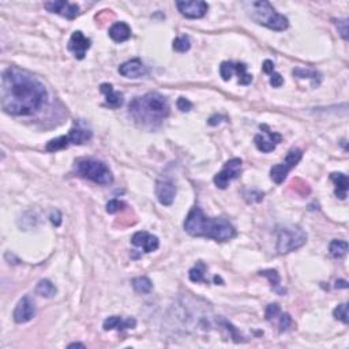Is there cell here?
I'll return each mask as SVG.
<instances>
[{
    "label": "cell",
    "instance_id": "2",
    "mask_svg": "<svg viewBox=\"0 0 349 349\" xmlns=\"http://www.w3.org/2000/svg\"><path fill=\"white\" fill-rule=\"evenodd\" d=\"M184 229L194 237H207L215 242H228L236 236V229L223 217H207L201 207H193L186 217Z\"/></svg>",
    "mask_w": 349,
    "mask_h": 349
},
{
    "label": "cell",
    "instance_id": "9",
    "mask_svg": "<svg viewBox=\"0 0 349 349\" xmlns=\"http://www.w3.org/2000/svg\"><path fill=\"white\" fill-rule=\"evenodd\" d=\"M178 10L180 14L190 19H199L203 18L209 10V6L206 2L202 0H194V2H186V0H179L176 2Z\"/></svg>",
    "mask_w": 349,
    "mask_h": 349
},
{
    "label": "cell",
    "instance_id": "32",
    "mask_svg": "<svg viewBox=\"0 0 349 349\" xmlns=\"http://www.w3.org/2000/svg\"><path fill=\"white\" fill-rule=\"evenodd\" d=\"M333 315L334 318L341 321L345 325H348V304L346 303H342V304L337 306L334 311H333Z\"/></svg>",
    "mask_w": 349,
    "mask_h": 349
},
{
    "label": "cell",
    "instance_id": "7",
    "mask_svg": "<svg viewBox=\"0 0 349 349\" xmlns=\"http://www.w3.org/2000/svg\"><path fill=\"white\" fill-rule=\"evenodd\" d=\"M301 157H303V152H301L300 149H291V150L288 152L287 157H285V161L272 166V169H270V178H272V180H273L274 183L281 184L282 182L285 180V178H287V174L289 173V170L293 169V168L299 164Z\"/></svg>",
    "mask_w": 349,
    "mask_h": 349
},
{
    "label": "cell",
    "instance_id": "30",
    "mask_svg": "<svg viewBox=\"0 0 349 349\" xmlns=\"http://www.w3.org/2000/svg\"><path fill=\"white\" fill-rule=\"evenodd\" d=\"M191 48V41H190V37L188 36H180L176 37L173 40V50L176 52H187L188 50Z\"/></svg>",
    "mask_w": 349,
    "mask_h": 349
},
{
    "label": "cell",
    "instance_id": "28",
    "mask_svg": "<svg viewBox=\"0 0 349 349\" xmlns=\"http://www.w3.org/2000/svg\"><path fill=\"white\" fill-rule=\"evenodd\" d=\"M235 72L239 76L240 85H250L252 81V75L247 72V66L244 63H235Z\"/></svg>",
    "mask_w": 349,
    "mask_h": 349
},
{
    "label": "cell",
    "instance_id": "18",
    "mask_svg": "<svg viewBox=\"0 0 349 349\" xmlns=\"http://www.w3.org/2000/svg\"><path fill=\"white\" fill-rule=\"evenodd\" d=\"M92 137H93V131L85 128L82 125H74L67 134L70 145H83L88 141H90Z\"/></svg>",
    "mask_w": 349,
    "mask_h": 349
},
{
    "label": "cell",
    "instance_id": "13",
    "mask_svg": "<svg viewBox=\"0 0 349 349\" xmlns=\"http://www.w3.org/2000/svg\"><path fill=\"white\" fill-rule=\"evenodd\" d=\"M90 45H92V41L88 37L83 36L82 31L76 30L72 33L71 38L68 41V51L72 52L75 59L82 60V59L85 58V55L90 48Z\"/></svg>",
    "mask_w": 349,
    "mask_h": 349
},
{
    "label": "cell",
    "instance_id": "6",
    "mask_svg": "<svg viewBox=\"0 0 349 349\" xmlns=\"http://www.w3.org/2000/svg\"><path fill=\"white\" fill-rule=\"evenodd\" d=\"M307 242V235L299 227H285L280 229L277 237V251L280 254H288L303 247Z\"/></svg>",
    "mask_w": 349,
    "mask_h": 349
},
{
    "label": "cell",
    "instance_id": "27",
    "mask_svg": "<svg viewBox=\"0 0 349 349\" xmlns=\"http://www.w3.org/2000/svg\"><path fill=\"white\" fill-rule=\"evenodd\" d=\"M70 146V141H68L67 135H63V137H59V138H55L52 141H50L45 149L48 152L54 153L58 152V150H62V149H67Z\"/></svg>",
    "mask_w": 349,
    "mask_h": 349
},
{
    "label": "cell",
    "instance_id": "17",
    "mask_svg": "<svg viewBox=\"0 0 349 349\" xmlns=\"http://www.w3.org/2000/svg\"><path fill=\"white\" fill-rule=\"evenodd\" d=\"M137 326V321L134 318L123 319L121 317H109L104 321V330H125L134 329Z\"/></svg>",
    "mask_w": 349,
    "mask_h": 349
},
{
    "label": "cell",
    "instance_id": "44",
    "mask_svg": "<svg viewBox=\"0 0 349 349\" xmlns=\"http://www.w3.org/2000/svg\"><path fill=\"white\" fill-rule=\"evenodd\" d=\"M75 346H79V348H85V345L81 344V342H72V344L68 345V348H75Z\"/></svg>",
    "mask_w": 349,
    "mask_h": 349
},
{
    "label": "cell",
    "instance_id": "19",
    "mask_svg": "<svg viewBox=\"0 0 349 349\" xmlns=\"http://www.w3.org/2000/svg\"><path fill=\"white\" fill-rule=\"evenodd\" d=\"M100 92L105 96V103L111 108H119L123 104V94L113 89L111 83H103L100 86Z\"/></svg>",
    "mask_w": 349,
    "mask_h": 349
},
{
    "label": "cell",
    "instance_id": "33",
    "mask_svg": "<svg viewBox=\"0 0 349 349\" xmlns=\"http://www.w3.org/2000/svg\"><path fill=\"white\" fill-rule=\"evenodd\" d=\"M280 314H281L280 306H278L277 303H272V304H269L268 307H266V311H265V318H266V321H272V319L276 318V317L280 315Z\"/></svg>",
    "mask_w": 349,
    "mask_h": 349
},
{
    "label": "cell",
    "instance_id": "43",
    "mask_svg": "<svg viewBox=\"0 0 349 349\" xmlns=\"http://www.w3.org/2000/svg\"><path fill=\"white\" fill-rule=\"evenodd\" d=\"M336 288H348V282L345 281V280H338V281L336 282Z\"/></svg>",
    "mask_w": 349,
    "mask_h": 349
},
{
    "label": "cell",
    "instance_id": "31",
    "mask_svg": "<svg viewBox=\"0 0 349 349\" xmlns=\"http://www.w3.org/2000/svg\"><path fill=\"white\" fill-rule=\"evenodd\" d=\"M235 74V63L232 62H224L221 63L220 66V75L224 81H229L232 75Z\"/></svg>",
    "mask_w": 349,
    "mask_h": 349
},
{
    "label": "cell",
    "instance_id": "26",
    "mask_svg": "<svg viewBox=\"0 0 349 349\" xmlns=\"http://www.w3.org/2000/svg\"><path fill=\"white\" fill-rule=\"evenodd\" d=\"M133 288L138 293L145 295V293H149L153 289V282L148 277H144V276L142 277H135L133 280Z\"/></svg>",
    "mask_w": 349,
    "mask_h": 349
},
{
    "label": "cell",
    "instance_id": "41",
    "mask_svg": "<svg viewBox=\"0 0 349 349\" xmlns=\"http://www.w3.org/2000/svg\"><path fill=\"white\" fill-rule=\"evenodd\" d=\"M262 71L265 72V74H273L274 72V64L272 60H265L264 62V66H262Z\"/></svg>",
    "mask_w": 349,
    "mask_h": 349
},
{
    "label": "cell",
    "instance_id": "5",
    "mask_svg": "<svg viewBox=\"0 0 349 349\" xmlns=\"http://www.w3.org/2000/svg\"><path fill=\"white\" fill-rule=\"evenodd\" d=\"M74 169L78 176L100 186H108L113 182V174L107 164L96 158H78Z\"/></svg>",
    "mask_w": 349,
    "mask_h": 349
},
{
    "label": "cell",
    "instance_id": "37",
    "mask_svg": "<svg viewBox=\"0 0 349 349\" xmlns=\"http://www.w3.org/2000/svg\"><path fill=\"white\" fill-rule=\"evenodd\" d=\"M278 326H280V331H281V333L289 330V329H291V326H292L291 315H289L288 313L281 314V318H280V323H278Z\"/></svg>",
    "mask_w": 349,
    "mask_h": 349
},
{
    "label": "cell",
    "instance_id": "42",
    "mask_svg": "<svg viewBox=\"0 0 349 349\" xmlns=\"http://www.w3.org/2000/svg\"><path fill=\"white\" fill-rule=\"evenodd\" d=\"M223 120H227V117L225 116H221V115H214V116H211L210 119H209V124L210 125H215L219 124V123H221Z\"/></svg>",
    "mask_w": 349,
    "mask_h": 349
},
{
    "label": "cell",
    "instance_id": "10",
    "mask_svg": "<svg viewBox=\"0 0 349 349\" xmlns=\"http://www.w3.org/2000/svg\"><path fill=\"white\" fill-rule=\"evenodd\" d=\"M260 128L265 130L264 134H256L255 138H254L256 149L262 153L273 152L274 149H276V146L282 141L281 134L269 130L268 125H262Z\"/></svg>",
    "mask_w": 349,
    "mask_h": 349
},
{
    "label": "cell",
    "instance_id": "29",
    "mask_svg": "<svg viewBox=\"0 0 349 349\" xmlns=\"http://www.w3.org/2000/svg\"><path fill=\"white\" fill-rule=\"evenodd\" d=\"M205 272H206V266L202 262H199V264L195 266V268H193L191 270H190V273H188V277H190V280L193 282H206L205 280Z\"/></svg>",
    "mask_w": 349,
    "mask_h": 349
},
{
    "label": "cell",
    "instance_id": "21",
    "mask_svg": "<svg viewBox=\"0 0 349 349\" xmlns=\"http://www.w3.org/2000/svg\"><path fill=\"white\" fill-rule=\"evenodd\" d=\"M330 179L333 183L336 184V195L340 199H345L346 198V193H348V178L344 173H331Z\"/></svg>",
    "mask_w": 349,
    "mask_h": 349
},
{
    "label": "cell",
    "instance_id": "14",
    "mask_svg": "<svg viewBox=\"0 0 349 349\" xmlns=\"http://www.w3.org/2000/svg\"><path fill=\"white\" fill-rule=\"evenodd\" d=\"M156 195L161 205L170 206L176 197V186L172 180H158L156 183Z\"/></svg>",
    "mask_w": 349,
    "mask_h": 349
},
{
    "label": "cell",
    "instance_id": "11",
    "mask_svg": "<svg viewBox=\"0 0 349 349\" xmlns=\"http://www.w3.org/2000/svg\"><path fill=\"white\" fill-rule=\"evenodd\" d=\"M44 7L50 13L52 14H59L62 15L63 18L66 19H75L78 15H79V7L74 3H68V2H64V0H54V2H47L44 3Z\"/></svg>",
    "mask_w": 349,
    "mask_h": 349
},
{
    "label": "cell",
    "instance_id": "22",
    "mask_svg": "<svg viewBox=\"0 0 349 349\" xmlns=\"http://www.w3.org/2000/svg\"><path fill=\"white\" fill-rule=\"evenodd\" d=\"M259 274L268 278L269 282H270V287H272V289H273L274 292H277L278 295H284V293H285V289L281 288V284H280L281 280H280V274H278L277 270H274V269L260 270Z\"/></svg>",
    "mask_w": 349,
    "mask_h": 349
},
{
    "label": "cell",
    "instance_id": "45",
    "mask_svg": "<svg viewBox=\"0 0 349 349\" xmlns=\"http://www.w3.org/2000/svg\"><path fill=\"white\" fill-rule=\"evenodd\" d=\"M214 281L217 282V284H219V282H220V284H223V280H221V278H220V277H217V276H215V277H214Z\"/></svg>",
    "mask_w": 349,
    "mask_h": 349
},
{
    "label": "cell",
    "instance_id": "39",
    "mask_svg": "<svg viewBox=\"0 0 349 349\" xmlns=\"http://www.w3.org/2000/svg\"><path fill=\"white\" fill-rule=\"evenodd\" d=\"M282 83H284V78L278 72L274 71L273 74H270V85L273 88H281Z\"/></svg>",
    "mask_w": 349,
    "mask_h": 349
},
{
    "label": "cell",
    "instance_id": "34",
    "mask_svg": "<svg viewBox=\"0 0 349 349\" xmlns=\"http://www.w3.org/2000/svg\"><path fill=\"white\" fill-rule=\"evenodd\" d=\"M125 207L124 202L119 201V199H112L107 203V213L109 214H113V213H117V211L123 210Z\"/></svg>",
    "mask_w": 349,
    "mask_h": 349
},
{
    "label": "cell",
    "instance_id": "25",
    "mask_svg": "<svg viewBox=\"0 0 349 349\" xmlns=\"http://www.w3.org/2000/svg\"><path fill=\"white\" fill-rule=\"evenodd\" d=\"M329 251L333 258H342L348 252V243L345 240H333L329 246Z\"/></svg>",
    "mask_w": 349,
    "mask_h": 349
},
{
    "label": "cell",
    "instance_id": "12",
    "mask_svg": "<svg viewBox=\"0 0 349 349\" xmlns=\"http://www.w3.org/2000/svg\"><path fill=\"white\" fill-rule=\"evenodd\" d=\"M36 315V306L30 296H25L19 300L18 304L14 310V321L17 323H26L34 318Z\"/></svg>",
    "mask_w": 349,
    "mask_h": 349
},
{
    "label": "cell",
    "instance_id": "38",
    "mask_svg": "<svg viewBox=\"0 0 349 349\" xmlns=\"http://www.w3.org/2000/svg\"><path fill=\"white\" fill-rule=\"evenodd\" d=\"M176 105H178V108H179L182 112H188V111H191V108H193V103L188 101L187 99H184V97H179Z\"/></svg>",
    "mask_w": 349,
    "mask_h": 349
},
{
    "label": "cell",
    "instance_id": "23",
    "mask_svg": "<svg viewBox=\"0 0 349 349\" xmlns=\"http://www.w3.org/2000/svg\"><path fill=\"white\" fill-rule=\"evenodd\" d=\"M292 74H293L295 76H297V78H301V79H303V78L311 79V81H313L314 86H318L319 83H321V79H322L321 74H319L317 70H314V68L296 67V68H293Z\"/></svg>",
    "mask_w": 349,
    "mask_h": 349
},
{
    "label": "cell",
    "instance_id": "36",
    "mask_svg": "<svg viewBox=\"0 0 349 349\" xmlns=\"http://www.w3.org/2000/svg\"><path fill=\"white\" fill-rule=\"evenodd\" d=\"M244 198L247 202H260L264 199V193H260L258 190H247L244 191Z\"/></svg>",
    "mask_w": 349,
    "mask_h": 349
},
{
    "label": "cell",
    "instance_id": "3",
    "mask_svg": "<svg viewBox=\"0 0 349 349\" xmlns=\"http://www.w3.org/2000/svg\"><path fill=\"white\" fill-rule=\"evenodd\" d=\"M128 113L137 123L145 127H156L169 115V104L157 92L135 97L128 105Z\"/></svg>",
    "mask_w": 349,
    "mask_h": 349
},
{
    "label": "cell",
    "instance_id": "35",
    "mask_svg": "<svg viewBox=\"0 0 349 349\" xmlns=\"http://www.w3.org/2000/svg\"><path fill=\"white\" fill-rule=\"evenodd\" d=\"M338 33L344 40H348V19H334Z\"/></svg>",
    "mask_w": 349,
    "mask_h": 349
},
{
    "label": "cell",
    "instance_id": "4",
    "mask_svg": "<svg viewBox=\"0 0 349 349\" xmlns=\"http://www.w3.org/2000/svg\"><path fill=\"white\" fill-rule=\"evenodd\" d=\"M246 9L248 11L250 18L256 22L258 25L268 27L270 30L284 31L287 30L289 26L287 17H284L280 13L276 11L273 6L270 5L266 0L260 2H250L246 3Z\"/></svg>",
    "mask_w": 349,
    "mask_h": 349
},
{
    "label": "cell",
    "instance_id": "16",
    "mask_svg": "<svg viewBox=\"0 0 349 349\" xmlns=\"http://www.w3.org/2000/svg\"><path fill=\"white\" fill-rule=\"evenodd\" d=\"M131 243L137 247H141L145 252H153L160 247V240L158 237L154 235H150L149 232L141 231L133 235L131 237Z\"/></svg>",
    "mask_w": 349,
    "mask_h": 349
},
{
    "label": "cell",
    "instance_id": "8",
    "mask_svg": "<svg viewBox=\"0 0 349 349\" xmlns=\"http://www.w3.org/2000/svg\"><path fill=\"white\" fill-rule=\"evenodd\" d=\"M242 160L240 158H232L229 161L225 162L224 168L221 169V172L214 176V184L221 190L228 187V184L232 180L237 179L240 173H242Z\"/></svg>",
    "mask_w": 349,
    "mask_h": 349
},
{
    "label": "cell",
    "instance_id": "20",
    "mask_svg": "<svg viewBox=\"0 0 349 349\" xmlns=\"http://www.w3.org/2000/svg\"><path fill=\"white\" fill-rule=\"evenodd\" d=\"M109 37L115 42H124L131 37V27L125 22H116L109 27Z\"/></svg>",
    "mask_w": 349,
    "mask_h": 349
},
{
    "label": "cell",
    "instance_id": "15",
    "mask_svg": "<svg viewBox=\"0 0 349 349\" xmlns=\"http://www.w3.org/2000/svg\"><path fill=\"white\" fill-rule=\"evenodd\" d=\"M119 72L125 78L137 79V78H142V76L148 74V67L142 63V60L131 59L128 62H124L123 64H120Z\"/></svg>",
    "mask_w": 349,
    "mask_h": 349
},
{
    "label": "cell",
    "instance_id": "1",
    "mask_svg": "<svg viewBox=\"0 0 349 349\" xmlns=\"http://www.w3.org/2000/svg\"><path fill=\"white\" fill-rule=\"evenodd\" d=\"M45 86L29 72L7 68L2 75V107L11 116H30L47 101Z\"/></svg>",
    "mask_w": 349,
    "mask_h": 349
},
{
    "label": "cell",
    "instance_id": "24",
    "mask_svg": "<svg viewBox=\"0 0 349 349\" xmlns=\"http://www.w3.org/2000/svg\"><path fill=\"white\" fill-rule=\"evenodd\" d=\"M56 292H58V289H56V287H55L50 280H41V281L37 284L36 293L37 295L42 296V297H47V299L54 297V296L56 295Z\"/></svg>",
    "mask_w": 349,
    "mask_h": 349
},
{
    "label": "cell",
    "instance_id": "40",
    "mask_svg": "<svg viewBox=\"0 0 349 349\" xmlns=\"http://www.w3.org/2000/svg\"><path fill=\"white\" fill-rule=\"evenodd\" d=\"M51 223H52L55 227H59V225L62 224V214H60V211L55 210L51 213Z\"/></svg>",
    "mask_w": 349,
    "mask_h": 349
}]
</instances>
